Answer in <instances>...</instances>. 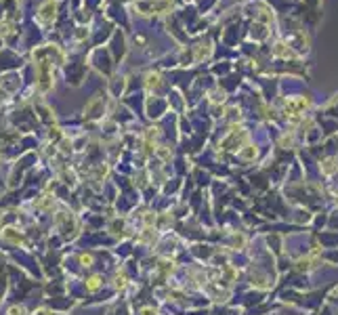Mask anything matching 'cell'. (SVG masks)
<instances>
[{
	"instance_id": "1",
	"label": "cell",
	"mask_w": 338,
	"mask_h": 315,
	"mask_svg": "<svg viewBox=\"0 0 338 315\" xmlns=\"http://www.w3.org/2000/svg\"><path fill=\"white\" fill-rule=\"evenodd\" d=\"M9 315H26V311H23V307H13Z\"/></svg>"
}]
</instances>
